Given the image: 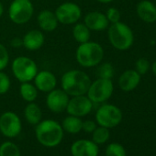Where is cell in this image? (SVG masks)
Here are the masks:
<instances>
[{
  "label": "cell",
  "mask_w": 156,
  "mask_h": 156,
  "mask_svg": "<svg viewBox=\"0 0 156 156\" xmlns=\"http://www.w3.org/2000/svg\"><path fill=\"white\" fill-rule=\"evenodd\" d=\"M91 82L90 76L86 72L79 69H73L62 75L61 88L69 97L87 95Z\"/></svg>",
  "instance_id": "obj_1"
},
{
  "label": "cell",
  "mask_w": 156,
  "mask_h": 156,
  "mask_svg": "<svg viewBox=\"0 0 156 156\" xmlns=\"http://www.w3.org/2000/svg\"><path fill=\"white\" fill-rule=\"evenodd\" d=\"M35 135L42 146L52 148L58 146L62 140L63 129L62 125L56 120L44 119L36 125Z\"/></svg>",
  "instance_id": "obj_2"
},
{
  "label": "cell",
  "mask_w": 156,
  "mask_h": 156,
  "mask_svg": "<svg viewBox=\"0 0 156 156\" xmlns=\"http://www.w3.org/2000/svg\"><path fill=\"white\" fill-rule=\"evenodd\" d=\"M105 51L101 44L88 41L79 44L75 51L77 63L84 68H92L98 65L104 59Z\"/></svg>",
  "instance_id": "obj_3"
},
{
  "label": "cell",
  "mask_w": 156,
  "mask_h": 156,
  "mask_svg": "<svg viewBox=\"0 0 156 156\" xmlns=\"http://www.w3.org/2000/svg\"><path fill=\"white\" fill-rule=\"evenodd\" d=\"M107 30L108 41L116 50L127 51L133 45L134 35L131 29L127 24L119 21L109 24Z\"/></svg>",
  "instance_id": "obj_4"
},
{
  "label": "cell",
  "mask_w": 156,
  "mask_h": 156,
  "mask_svg": "<svg viewBox=\"0 0 156 156\" xmlns=\"http://www.w3.org/2000/svg\"><path fill=\"white\" fill-rule=\"evenodd\" d=\"M11 72L20 83L33 81L39 72L38 65L34 60L28 56H18L11 62Z\"/></svg>",
  "instance_id": "obj_5"
},
{
  "label": "cell",
  "mask_w": 156,
  "mask_h": 156,
  "mask_svg": "<svg viewBox=\"0 0 156 156\" xmlns=\"http://www.w3.org/2000/svg\"><path fill=\"white\" fill-rule=\"evenodd\" d=\"M114 92V85L111 79L97 78L92 81L87 90V98L95 104H103L108 101Z\"/></svg>",
  "instance_id": "obj_6"
},
{
  "label": "cell",
  "mask_w": 156,
  "mask_h": 156,
  "mask_svg": "<svg viewBox=\"0 0 156 156\" xmlns=\"http://www.w3.org/2000/svg\"><path fill=\"white\" fill-rule=\"evenodd\" d=\"M34 14V6L30 0H13L9 8V18L16 25L28 23Z\"/></svg>",
  "instance_id": "obj_7"
},
{
  "label": "cell",
  "mask_w": 156,
  "mask_h": 156,
  "mask_svg": "<svg viewBox=\"0 0 156 156\" xmlns=\"http://www.w3.org/2000/svg\"><path fill=\"white\" fill-rule=\"evenodd\" d=\"M122 120V111L112 104H102L96 112V122L108 129L117 127Z\"/></svg>",
  "instance_id": "obj_8"
},
{
  "label": "cell",
  "mask_w": 156,
  "mask_h": 156,
  "mask_svg": "<svg viewBox=\"0 0 156 156\" xmlns=\"http://www.w3.org/2000/svg\"><path fill=\"white\" fill-rule=\"evenodd\" d=\"M59 24L73 25L82 18V9L74 2H64L61 4L54 11Z\"/></svg>",
  "instance_id": "obj_9"
},
{
  "label": "cell",
  "mask_w": 156,
  "mask_h": 156,
  "mask_svg": "<svg viewBox=\"0 0 156 156\" xmlns=\"http://www.w3.org/2000/svg\"><path fill=\"white\" fill-rule=\"evenodd\" d=\"M22 129L20 118L13 111H6L0 116V132L5 137L15 138Z\"/></svg>",
  "instance_id": "obj_10"
},
{
  "label": "cell",
  "mask_w": 156,
  "mask_h": 156,
  "mask_svg": "<svg viewBox=\"0 0 156 156\" xmlns=\"http://www.w3.org/2000/svg\"><path fill=\"white\" fill-rule=\"evenodd\" d=\"M94 103L87 98V95L70 97L66 110L69 115L83 118L87 116L93 109Z\"/></svg>",
  "instance_id": "obj_11"
},
{
  "label": "cell",
  "mask_w": 156,
  "mask_h": 156,
  "mask_svg": "<svg viewBox=\"0 0 156 156\" xmlns=\"http://www.w3.org/2000/svg\"><path fill=\"white\" fill-rule=\"evenodd\" d=\"M69 99L70 97L62 88H54L47 93L46 106L53 113H62L66 110Z\"/></svg>",
  "instance_id": "obj_12"
},
{
  "label": "cell",
  "mask_w": 156,
  "mask_h": 156,
  "mask_svg": "<svg viewBox=\"0 0 156 156\" xmlns=\"http://www.w3.org/2000/svg\"><path fill=\"white\" fill-rule=\"evenodd\" d=\"M57 77L55 74L48 70L39 71L33 79V84L39 92L49 93L57 87Z\"/></svg>",
  "instance_id": "obj_13"
},
{
  "label": "cell",
  "mask_w": 156,
  "mask_h": 156,
  "mask_svg": "<svg viewBox=\"0 0 156 156\" xmlns=\"http://www.w3.org/2000/svg\"><path fill=\"white\" fill-rule=\"evenodd\" d=\"M71 154L73 156H98V145L93 140H78L71 146Z\"/></svg>",
  "instance_id": "obj_14"
},
{
  "label": "cell",
  "mask_w": 156,
  "mask_h": 156,
  "mask_svg": "<svg viewBox=\"0 0 156 156\" xmlns=\"http://www.w3.org/2000/svg\"><path fill=\"white\" fill-rule=\"evenodd\" d=\"M140 83V74L135 69L124 71L119 77V87L124 92H131Z\"/></svg>",
  "instance_id": "obj_15"
},
{
  "label": "cell",
  "mask_w": 156,
  "mask_h": 156,
  "mask_svg": "<svg viewBox=\"0 0 156 156\" xmlns=\"http://www.w3.org/2000/svg\"><path fill=\"white\" fill-rule=\"evenodd\" d=\"M84 23L91 31H103L109 26L106 14L99 11L88 12L84 17Z\"/></svg>",
  "instance_id": "obj_16"
},
{
  "label": "cell",
  "mask_w": 156,
  "mask_h": 156,
  "mask_svg": "<svg viewBox=\"0 0 156 156\" xmlns=\"http://www.w3.org/2000/svg\"><path fill=\"white\" fill-rule=\"evenodd\" d=\"M23 47L30 51L40 50L45 42V36L41 30H29L22 38Z\"/></svg>",
  "instance_id": "obj_17"
},
{
  "label": "cell",
  "mask_w": 156,
  "mask_h": 156,
  "mask_svg": "<svg viewBox=\"0 0 156 156\" xmlns=\"http://www.w3.org/2000/svg\"><path fill=\"white\" fill-rule=\"evenodd\" d=\"M37 22L40 30L43 32H52L57 29L59 25V21L55 13L49 9L41 10L38 14Z\"/></svg>",
  "instance_id": "obj_18"
},
{
  "label": "cell",
  "mask_w": 156,
  "mask_h": 156,
  "mask_svg": "<svg viewBox=\"0 0 156 156\" xmlns=\"http://www.w3.org/2000/svg\"><path fill=\"white\" fill-rule=\"evenodd\" d=\"M138 17L145 23L156 21V6L149 0H141L136 7Z\"/></svg>",
  "instance_id": "obj_19"
},
{
  "label": "cell",
  "mask_w": 156,
  "mask_h": 156,
  "mask_svg": "<svg viewBox=\"0 0 156 156\" xmlns=\"http://www.w3.org/2000/svg\"><path fill=\"white\" fill-rule=\"evenodd\" d=\"M24 117L28 123L31 125H37L42 118V112L40 106L35 102L28 103L24 109Z\"/></svg>",
  "instance_id": "obj_20"
},
{
  "label": "cell",
  "mask_w": 156,
  "mask_h": 156,
  "mask_svg": "<svg viewBox=\"0 0 156 156\" xmlns=\"http://www.w3.org/2000/svg\"><path fill=\"white\" fill-rule=\"evenodd\" d=\"M72 34L74 41L77 43L81 44L90 41L91 30L87 27V25L84 22H77L73 24Z\"/></svg>",
  "instance_id": "obj_21"
},
{
  "label": "cell",
  "mask_w": 156,
  "mask_h": 156,
  "mask_svg": "<svg viewBox=\"0 0 156 156\" xmlns=\"http://www.w3.org/2000/svg\"><path fill=\"white\" fill-rule=\"evenodd\" d=\"M61 125H62L63 131H66L70 134H76V133H79L82 130L83 121L81 118L69 115L63 119Z\"/></svg>",
  "instance_id": "obj_22"
},
{
  "label": "cell",
  "mask_w": 156,
  "mask_h": 156,
  "mask_svg": "<svg viewBox=\"0 0 156 156\" xmlns=\"http://www.w3.org/2000/svg\"><path fill=\"white\" fill-rule=\"evenodd\" d=\"M20 95L23 100H25L28 103H30V102H34L37 99L39 91L37 87L34 86V84H31L30 82H25V83H20Z\"/></svg>",
  "instance_id": "obj_23"
},
{
  "label": "cell",
  "mask_w": 156,
  "mask_h": 156,
  "mask_svg": "<svg viewBox=\"0 0 156 156\" xmlns=\"http://www.w3.org/2000/svg\"><path fill=\"white\" fill-rule=\"evenodd\" d=\"M96 75L98 78H102V79H111L114 76L115 70L113 65L110 62H100L98 65L96 66Z\"/></svg>",
  "instance_id": "obj_24"
},
{
  "label": "cell",
  "mask_w": 156,
  "mask_h": 156,
  "mask_svg": "<svg viewBox=\"0 0 156 156\" xmlns=\"http://www.w3.org/2000/svg\"><path fill=\"white\" fill-rule=\"evenodd\" d=\"M109 137H110L109 129L102 126L97 127L96 129L92 132V140L98 145L106 143L109 140Z\"/></svg>",
  "instance_id": "obj_25"
},
{
  "label": "cell",
  "mask_w": 156,
  "mask_h": 156,
  "mask_svg": "<svg viewBox=\"0 0 156 156\" xmlns=\"http://www.w3.org/2000/svg\"><path fill=\"white\" fill-rule=\"evenodd\" d=\"M0 156H21L20 150L12 141H5L0 145Z\"/></svg>",
  "instance_id": "obj_26"
},
{
  "label": "cell",
  "mask_w": 156,
  "mask_h": 156,
  "mask_svg": "<svg viewBox=\"0 0 156 156\" xmlns=\"http://www.w3.org/2000/svg\"><path fill=\"white\" fill-rule=\"evenodd\" d=\"M106 156H127L124 147L118 143L112 142L106 148Z\"/></svg>",
  "instance_id": "obj_27"
},
{
  "label": "cell",
  "mask_w": 156,
  "mask_h": 156,
  "mask_svg": "<svg viewBox=\"0 0 156 156\" xmlns=\"http://www.w3.org/2000/svg\"><path fill=\"white\" fill-rule=\"evenodd\" d=\"M11 87V80L8 73L4 71H0V95L7 94Z\"/></svg>",
  "instance_id": "obj_28"
},
{
  "label": "cell",
  "mask_w": 156,
  "mask_h": 156,
  "mask_svg": "<svg viewBox=\"0 0 156 156\" xmlns=\"http://www.w3.org/2000/svg\"><path fill=\"white\" fill-rule=\"evenodd\" d=\"M10 57L7 47L0 42V71H4L9 63Z\"/></svg>",
  "instance_id": "obj_29"
},
{
  "label": "cell",
  "mask_w": 156,
  "mask_h": 156,
  "mask_svg": "<svg viewBox=\"0 0 156 156\" xmlns=\"http://www.w3.org/2000/svg\"><path fill=\"white\" fill-rule=\"evenodd\" d=\"M151 68V63L150 62L145 59V58H140L137 60V62H135V70L140 74H145L147 73V72L149 71V69Z\"/></svg>",
  "instance_id": "obj_30"
},
{
  "label": "cell",
  "mask_w": 156,
  "mask_h": 156,
  "mask_svg": "<svg viewBox=\"0 0 156 156\" xmlns=\"http://www.w3.org/2000/svg\"><path fill=\"white\" fill-rule=\"evenodd\" d=\"M106 17L109 22V24H113V23H117L119 21H120V12L118 9L116 8H109L107 12H106Z\"/></svg>",
  "instance_id": "obj_31"
},
{
  "label": "cell",
  "mask_w": 156,
  "mask_h": 156,
  "mask_svg": "<svg viewBox=\"0 0 156 156\" xmlns=\"http://www.w3.org/2000/svg\"><path fill=\"white\" fill-rule=\"evenodd\" d=\"M97 122L94 121V120H91V119H88V120H85L83 121V125H82V129L87 132V133H92L96 128H97Z\"/></svg>",
  "instance_id": "obj_32"
},
{
  "label": "cell",
  "mask_w": 156,
  "mask_h": 156,
  "mask_svg": "<svg viewBox=\"0 0 156 156\" xmlns=\"http://www.w3.org/2000/svg\"><path fill=\"white\" fill-rule=\"evenodd\" d=\"M10 46L15 49H19L20 47H23V41L22 38L20 37H15L10 41Z\"/></svg>",
  "instance_id": "obj_33"
},
{
  "label": "cell",
  "mask_w": 156,
  "mask_h": 156,
  "mask_svg": "<svg viewBox=\"0 0 156 156\" xmlns=\"http://www.w3.org/2000/svg\"><path fill=\"white\" fill-rule=\"evenodd\" d=\"M151 71L154 73V75H156V61L153 62L152 64H151Z\"/></svg>",
  "instance_id": "obj_34"
},
{
  "label": "cell",
  "mask_w": 156,
  "mask_h": 156,
  "mask_svg": "<svg viewBox=\"0 0 156 156\" xmlns=\"http://www.w3.org/2000/svg\"><path fill=\"white\" fill-rule=\"evenodd\" d=\"M97 1L101 4H109L113 1V0H97Z\"/></svg>",
  "instance_id": "obj_35"
},
{
  "label": "cell",
  "mask_w": 156,
  "mask_h": 156,
  "mask_svg": "<svg viewBox=\"0 0 156 156\" xmlns=\"http://www.w3.org/2000/svg\"><path fill=\"white\" fill-rule=\"evenodd\" d=\"M3 13H4V6L1 2H0V18L2 17Z\"/></svg>",
  "instance_id": "obj_36"
},
{
  "label": "cell",
  "mask_w": 156,
  "mask_h": 156,
  "mask_svg": "<svg viewBox=\"0 0 156 156\" xmlns=\"http://www.w3.org/2000/svg\"><path fill=\"white\" fill-rule=\"evenodd\" d=\"M155 6H156V5H155Z\"/></svg>",
  "instance_id": "obj_37"
}]
</instances>
